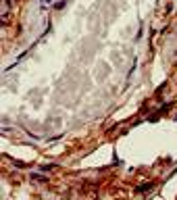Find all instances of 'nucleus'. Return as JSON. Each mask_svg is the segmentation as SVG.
Segmentation results:
<instances>
[{
    "label": "nucleus",
    "mask_w": 177,
    "mask_h": 200,
    "mask_svg": "<svg viewBox=\"0 0 177 200\" xmlns=\"http://www.w3.org/2000/svg\"><path fill=\"white\" fill-rule=\"evenodd\" d=\"M152 188H154V183H152V181H144L142 185H137V188H135V192H140V194H142V192L152 190Z\"/></svg>",
    "instance_id": "nucleus-1"
},
{
    "label": "nucleus",
    "mask_w": 177,
    "mask_h": 200,
    "mask_svg": "<svg viewBox=\"0 0 177 200\" xmlns=\"http://www.w3.org/2000/svg\"><path fill=\"white\" fill-rule=\"evenodd\" d=\"M54 167H58L56 162H48V165H40V171H42V173H48V171H52Z\"/></svg>",
    "instance_id": "nucleus-2"
},
{
    "label": "nucleus",
    "mask_w": 177,
    "mask_h": 200,
    "mask_svg": "<svg viewBox=\"0 0 177 200\" xmlns=\"http://www.w3.org/2000/svg\"><path fill=\"white\" fill-rule=\"evenodd\" d=\"M31 179H33V181H42V183H44V181H48L46 175H37V173H31Z\"/></svg>",
    "instance_id": "nucleus-3"
},
{
    "label": "nucleus",
    "mask_w": 177,
    "mask_h": 200,
    "mask_svg": "<svg viewBox=\"0 0 177 200\" xmlns=\"http://www.w3.org/2000/svg\"><path fill=\"white\" fill-rule=\"evenodd\" d=\"M65 4H67V0H58V2L54 4V8H56V10H60L62 6H65Z\"/></svg>",
    "instance_id": "nucleus-4"
}]
</instances>
